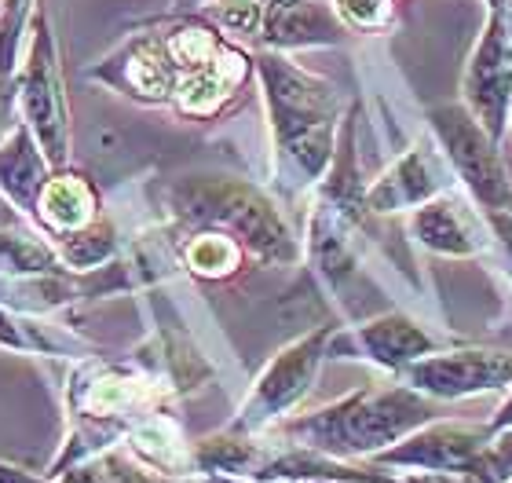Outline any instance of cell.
<instances>
[{"instance_id":"6da1fadb","label":"cell","mask_w":512,"mask_h":483,"mask_svg":"<svg viewBox=\"0 0 512 483\" xmlns=\"http://www.w3.org/2000/svg\"><path fill=\"white\" fill-rule=\"evenodd\" d=\"M436 414V399L421 396L417 388L399 381V385L355 388L337 403L278 421L271 432L289 447H304L341 462H370L374 454L388 451L414 429L436 421Z\"/></svg>"},{"instance_id":"7a4b0ae2","label":"cell","mask_w":512,"mask_h":483,"mask_svg":"<svg viewBox=\"0 0 512 483\" xmlns=\"http://www.w3.org/2000/svg\"><path fill=\"white\" fill-rule=\"evenodd\" d=\"M253 66L264 85L282 180L293 183V191L315 187L337 154V88L271 48L256 55Z\"/></svg>"},{"instance_id":"3957f363","label":"cell","mask_w":512,"mask_h":483,"mask_svg":"<svg viewBox=\"0 0 512 483\" xmlns=\"http://www.w3.org/2000/svg\"><path fill=\"white\" fill-rule=\"evenodd\" d=\"M169 216L180 231H224L264 264L300 260V242L260 187L224 176H191L165 191Z\"/></svg>"},{"instance_id":"277c9868","label":"cell","mask_w":512,"mask_h":483,"mask_svg":"<svg viewBox=\"0 0 512 483\" xmlns=\"http://www.w3.org/2000/svg\"><path fill=\"white\" fill-rule=\"evenodd\" d=\"M337 326H319V330L304 333L293 344H286L282 352L264 366V374L256 377L253 392L246 396V403L238 407V414L231 418L227 429L246 432V436H264L278 425V421L293 418V410L308 399V392L315 388L319 366L330 359V337Z\"/></svg>"},{"instance_id":"5b68a950","label":"cell","mask_w":512,"mask_h":483,"mask_svg":"<svg viewBox=\"0 0 512 483\" xmlns=\"http://www.w3.org/2000/svg\"><path fill=\"white\" fill-rule=\"evenodd\" d=\"M428 125L472 202L480 205L483 213H509L512 180L505 172L498 140L476 121V114L465 103H443V107L428 110Z\"/></svg>"},{"instance_id":"8992f818","label":"cell","mask_w":512,"mask_h":483,"mask_svg":"<svg viewBox=\"0 0 512 483\" xmlns=\"http://www.w3.org/2000/svg\"><path fill=\"white\" fill-rule=\"evenodd\" d=\"M19 110L52 169H63L70 161V107L52 26L41 8L30 19V52L19 70Z\"/></svg>"},{"instance_id":"52a82bcc","label":"cell","mask_w":512,"mask_h":483,"mask_svg":"<svg viewBox=\"0 0 512 483\" xmlns=\"http://www.w3.org/2000/svg\"><path fill=\"white\" fill-rule=\"evenodd\" d=\"M461 103L476 114V121L494 140H505L512 118V37L505 26V11H491L480 41L472 48L461 77Z\"/></svg>"},{"instance_id":"ba28073f","label":"cell","mask_w":512,"mask_h":483,"mask_svg":"<svg viewBox=\"0 0 512 483\" xmlns=\"http://www.w3.org/2000/svg\"><path fill=\"white\" fill-rule=\"evenodd\" d=\"M399 381L417 388L421 396L436 399H469L480 392H502L512 388V352L502 348H447L417 359Z\"/></svg>"},{"instance_id":"9c48e42d","label":"cell","mask_w":512,"mask_h":483,"mask_svg":"<svg viewBox=\"0 0 512 483\" xmlns=\"http://www.w3.org/2000/svg\"><path fill=\"white\" fill-rule=\"evenodd\" d=\"M432 352H439V341L406 312H381L348 330L337 326L330 337V359H366L395 377Z\"/></svg>"},{"instance_id":"30bf717a","label":"cell","mask_w":512,"mask_h":483,"mask_svg":"<svg viewBox=\"0 0 512 483\" xmlns=\"http://www.w3.org/2000/svg\"><path fill=\"white\" fill-rule=\"evenodd\" d=\"M447 191H454V169L447 154L436 151L428 140H417L366 187V213H414Z\"/></svg>"},{"instance_id":"8fae6325","label":"cell","mask_w":512,"mask_h":483,"mask_svg":"<svg viewBox=\"0 0 512 483\" xmlns=\"http://www.w3.org/2000/svg\"><path fill=\"white\" fill-rule=\"evenodd\" d=\"M410 235L421 249L439 257H483L494 249L491 216L476 209V202H465L454 191L439 194L428 205L410 213Z\"/></svg>"},{"instance_id":"7c38bea8","label":"cell","mask_w":512,"mask_h":483,"mask_svg":"<svg viewBox=\"0 0 512 483\" xmlns=\"http://www.w3.org/2000/svg\"><path fill=\"white\" fill-rule=\"evenodd\" d=\"M92 77L107 81L139 103H172L176 85H180V74L172 66L161 33H132L118 52L107 55L92 70Z\"/></svg>"},{"instance_id":"4fadbf2b","label":"cell","mask_w":512,"mask_h":483,"mask_svg":"<svg viewBox=\"0 0 512 483\" xmlns=\"http://www.w3.org/2000/svg\"><path fill=\"white\" fill-rule=\"evenodd\" d=\"M348 26L330 0H264V26L256 41L271 52L330 48L341 44Z\"/></svg>"},{"instance_id":"5bb4252c","label":"cell","mask_w":512,"mask_h":483,"mask_svg":"<svg viewBox=\"0 0 512 483\" xmlns=\"http://www.w3.org/2000/svg\"><path fill=\"white\" fill-rule=\"evenodd\" d=\"M52 161L44 158L41 143L22 121L8 140L0 143V191L8 194L19 213H37L44 183L52 180Z\"/></svg>"},{"instance_id":"9a60e30c","label":"cell","mask_w":512,"mask_h":483,"mask_svg":"<svg viewBox=\"0 0 512 483\" xmlns=\"http://www.w3.org/2000/svg\"><path fill=\"white\" fill-rule=\"evenodd\" d=\"M96 205V187L85 176H77V172H52V180L44 183L33 220L41 224V231L48 238H59L92 224L96 220Z\"/></svg>"},{"instance_id":"2e32d148","label":"cell","mask_w":512,"mask_h":483,"mask_svg":"<svg viewBox=\"0 0 512 483\" xmlns=\"http://www.w3.org/2000/svg\"><path fill=\"white\" fill-rule=\"evenodd\" d=\"M66 271L55 242L44 231L26 227H4L0 231V279H33V275H55Z\"/></svg>"},{"instance_id":"e0dca14e","label":"cell","mask_w":512,"mask_h":483,"mask_svg":"<svg viewBox=\"0 0 512 483\" xmlns=\"http://www.w3.org/2000/svg\"><path fill=\"white\" fill-rule=\"evenodd\" d=\"M183 268L198 275V279H227V275H235L242 268V260H246V249L242 242L224 231H191V235L183 238Z\"/></svg>"},{"instance_id":"ac0fdd59","label":"cell","mask_w":512,"mask_h":483,"mask_svg":"<svg viewBox=\"0 0 512 483\" xmlns=\"http://www.w3.org/2000/svg\"><path fill=\"white\" fill-rule=\"evenodd\" d=\"M55 253L63 260L66 271H99L114 264L118 257V231L110 220H92L85 224L81 231H70V235H59L55 238Z\"/></svg>"},{"instance_id":"d6986e66","label":"cell","mask_w":512,"mask_h":483,"mask_svg":"<svg viewBox=\"0 0 512 483\" xmlns=\"http://www.w3.org/2000/svg\"><path fill=\"white\" fill-rule=\"evenodd\" d=\"M205 19L231 37H260L264 0H213L205 4Z\"/></svg>"},{"instance_id":"ffe728a7","label":"cell","mask_w":512,"mask_h":483,"mask_svg":"<svg viewBox=\"0 0 512 483\" xmlns=\"http://www.w3.org/2000/svg\"><path fill=\"white\" fill-rule=\"evenodd\" d=\"M33 19V0H0V74H19V41Z\"/></svg>"},{"instance_id":"44dd1931","label":"cell","mask_w":512,"mask_h":483,"mask_svg":"<svg viewBox=\"0 0 512 483\" xmlns=\"http://www.w3.org/2000/svg\"><path fill=\"white\" fill-rule=\"evenodd\" d=\"M348 30H384L395 22L392 0H333Z\"/></svg>"},{"instance_id":"7402d4cb","label":"cell","mask_w":512,"mask_h":483,"mask_svg":"<svg viewBox=\"0 0 512 483\" xmlns=\"http://www.w3.org/2000/svg\"><path fill=\"white\" fill-rule=\"evenodd\" d=\"M19 74H0V143L19 129Z\"/></svg>"},{"instance_id":"603a6c76","label":"cell","mask_w":512,"mask_h":483,"mask_svg":"<svg viewBox=\"0 0 512 483\" xmlns=\"http://www.w3.org/2000/svg\"><path fill=\"white\" fill-rule=\"evenodd\" d=\"M491 216V231H494V249L502 253V268L512 282V216L509 213H487Z\"/></svg>"},{"instance_id":"cb8c5ba5","label":"cell","mask_w":512,"mask_h":483,"mask_svg":"<svg viewBox=\"0 0 512 483\" xmlns=\"http://www.w3.org/2000/svg\"><path fill=\"white\" fill-rule=\"evenodd\" d=\"M4 227H22V216H19V209H15V202H11L8 194L0 191V231Z\"/></svg>"},{"instance_id":"d4e9b609","label":"cell","mask_w":512,"mask_h":483,"mask_svg":"<svg viewBox=\"0 0 512 483\" xmlns=\"http://www.w3.org/2000/svg\"><path fill=\"white\" fill-rule=\"evenodd\" d=\"M487 425H491L494 432L509 429V425H512V392H509V396H505V403H502V407H498V414H494V418L487 421Z\"/></svg>"},{"instance_id":"484cf974","label":"cell","mask_w":512,"mask_h":483,"mask_svg":"<svg viewBox=\"0 0 512 483\" xmlns=\"http://www.w3.org/2000/svg\"><path fill=\"white\" fill-rule=\"evenodd\" d=\"M0 483H48V480H33V476H30V473H22V469L0 465Z\"/></svg>"},{"instance_id":"4316f807","label":"cell","mask_w":512,"mask_h":483,"mask_svg":"<svg viewBox=\"0 0 512 483\" xmlns=\"http://www.w3.org/2000/svg\"><path fill=\"white\" fill-rule=\"evenodd\" d=\"M491 4V11H505V0H487Z\"/></svg>"},{"instance_id":"83f0119b","label":"cell","mask_w":512,"mask_h":483,"mask_svg":"<svg viewBox=\"0 0 512 483\" xmlns=\"http://www.w3.org/2000/svg\"><path fill=\"white\" fill-rule=\"evenodd\" d=\"M509 216H512V209H509Z\"/></svg>"}]
</instances>
